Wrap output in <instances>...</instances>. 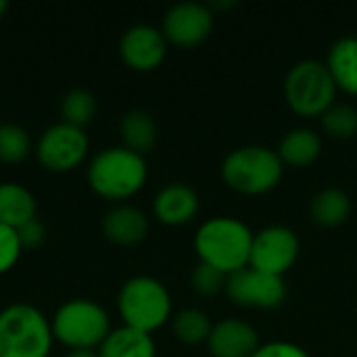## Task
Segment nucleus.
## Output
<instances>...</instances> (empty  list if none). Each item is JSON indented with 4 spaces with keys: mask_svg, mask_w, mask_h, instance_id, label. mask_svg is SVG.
<instances>
[{
    "mask_svg": "<svg viewBox=\"0 0 357 357\" xmlns=\"http://www.w3.org/2000/svg\"><path fill=\"white\" fill-rule=\"evenodd\" d=\"M255 232L241 220L218 215L201 224L195 234V251L203 264H209L226 276L249 266Z\"/></svg>",
    "mask_w": 357,
    "mask_h": 357,
    "instance_id": "nucleus-1",
    "label": "nucleus"
},
{
    "mask_svg": "<svg viewBox=\"0 0 357 357\" xmlns=\"http://www.w3.org/2000/svg\"><path fill=\"white\" fill-rule=\"evenodd\" d=\"M146 174L149 169L142 155L126 146H111L92 159L88 167V184L96 195L121 201L144 186Z\"/></svg>",
    "mask_w": 357,
    "mask_h": 357,
    "instance_id": "nucleus-2",
    "label": "nucleus"
},
{
    "mask_svg": "<svg viewBox=\"0 0 357 357\" xmlns=\"http://www.w3.org/2000/svg\"><path fill=\"white\" fill-rule=\"evenodd\" d=\"M52 328L44 314L27 303L0 312V357H48Z\"/></svg>",
    "mask_w": 357,
    "mask_h": 357,
    "instance_id": "nucleus-3",
    "label": "nucleus"
},
{
    "mask_svg": "<svg viewBox=\"0 0 357 357\" xmlns=\"http://www.w3.org/2000/svg\"><path fill=\"white\" fill-rule=\"evenodd\" d=\"M284 165L276 151L268 146L234 149L222 163L224 182L241 195H266L282 180Z\"/></svg>",
    "mask_w": 357,
    "mask_h": 357,
    "instance_id": "nucleus-4",
    "label": "nucleus"
},
{
    "mask_svg": "<svg viewBox=\"0 0 357 357\" xmlns=\"http://www.w3.org/2000/svg\"><path fill=\"white\" fill-rule=\"evenodd\" d=\"M117 310L126 326L151 335L169 320L172 299L157 278L134 276L121 287Z\"/></svg>",
    "mask_w": 357,
    "mask_h": 357,
    "instance_id": "nucleus-5",
    "label": "nucleus"
},
{
    "mask_svg": "<svg viewBox=\"0 0 357 357\" xmlns=\"http://www.w3.org/2000/svg\"><path fill=\"white\" fill-rule=\"evenodd\" d=\"M335 98L337 86L322 61H299L284 77V100L301 117H322L335 105Z\"/></svg>",
    "mask_w": 357,
    "mask_h": 357,
    "instance_id": "nucleus-6",
    "label": "nucleus"
},
{
    "mask_svg": "<svg viewBox=\"0 0 357 357\" xmlns=\"http://www.w3.org/2000/svg\"><path fill=\"white\" fill-rule=\"evenodd\" d=\"M52 337L73 349H94L111 333L109 314L90 299H71L63 303L52 322Z\"/></svg>",
    "mask_w": 357,
    "mask_h": 357,
    "instance_id": "nucleus-7",
    "label": "nucleus"
},
{
    "mask_svg": "<svg viewBox=\"0 0 357 357\" xmlns=\"http://www.w3.org/2000/svg\"><path fill=\"white\" fill-rule=\"evenodd\" d=\"M224 291L234 305L253 310H274L282 305L287 297L284 278L259 272L251 266L228 274Z\"/></svg>",
    "mask_w": 357,
    "mask_h": 357,
    "instance_id": "nucleus-8",
    "label": "nucleus"
},
{
    "mask_svg": "<svg viewBox=\"0 0 357 357\" xmlns=\"http://www.w3.org/2000/svg\"><path fill=\"white\" fill-rule=\"evenodd\" d=\"M301 251L299 236L287 226H268L253 236L249 266L284 278V274L295 266Z\"/></svg>",
    "mask_w": 357,
    "mask_h": 357,
    "instance_id": "nucleus-9",
    "label": "nucleus"
},
{
    "mask_svg": "<svg viewBox=\"0 0 357 357\" xmlns=\"http://www.w3.org/2000/svg\"><path fill=\"white\" fill-rule=\"evenodd\" d=\"M38 161L50 172H71L88 155V136L65 121L46 128L36 146Z\"/></svg>",
    "mask_w": 357,
    "mask_h": 357,
    "instance_id": "nucleus-10",
    "label": "nucleus"
},
{
    "mask_svg": "<svg viewBox=\"0 0 357 357\" xmlns=\"http://www.w3.org/2000/svg\"><path fill=\"white\" fill-rule=\"evenodd\" d=\"M213 29V13L201 2H178L163 17V36L167 42L192 48L203 44Z\"/></svg>",
    "mask_w": 357,
    "mask_h": 357,
    "instance_id": "nucleus-11",
    "label": "nucleus"
},
{
    "mask_svg": "<svg viewBox=\"0 0 357 357\" xmlns=\"http://www.w3.org/2000/svg\"><path fill=\"white\" fill-rule=\"evenodd\" d=\"M119 52L130 69L153 71L165 59L167 40L163 31L153 25H134L121 36Z\"/></svg>",
    "mask_w": 357,
    "mask_h": 357,
    "instance_id": "nucleus-12",
    "label": "nucleus"
},
{
    "mask_svg": "<svg viewBox=\"0 0 357 357\" xmlns=\"http://www.w3.org/2000/svg\"><path fill=\"white\" fill-rule=\"evenodd\" d=\"M207 347L213 357H253L259 349V335L249 322L230 318L213 324Z\"/></svg>",
    "mask_w": 357,
    "mask_h": 357,
    "instance_id": "nucleus-13",
    "label": "nucleus"
},
{
    "mask_svg": "<svg viewBox=\"0 0 357 357\" xmlns=\"http://www.w3.org/2000/svg\"><path fill=\"white\" fill-rule=\"evenodd\" d=\"M153 211L161 224L182 226V224H188L197 215L199 197L190 186L182 182H174L159 190L153 203Z\"/></svg>",
    "mask_w": 357,
    "mask_h": 357,
    "instance_id": "nucleus-14",
    "label": "nucleus"
},
{
    "mask_svg": "<svg viewBox=\"0 0 357 357\" xmlns=\"http://www.w3.org/2000/svg\"><path fill=\"white\" fill-rule=\"evenodd\" d=\"M102 234L111 243L121 247L136 245L149 234V218L144 215V211L132 205L113 207L102 218Z\"/></svg>",
    "mask_w": 357,
    "mask_h": 357,
    "instance_id": "nucleus-15",
    "label": "nucleus"
},
{
    "mask_svg": "<svg viewBox=\"0 0 357 357\" xmlns=\"http://www.w3.org/2000/svg\"><path fill=\"white\" fill-rule=\"evenodd\" d=\"M328 73L337 86L347 94L357 96V38L345 36L337 40L326 59Z\"/></svg>",
    "mask_w": 357,
    "mask_h": 357,
    "instance_id": "nucleus-16",
    "label": "nucleus"
},
{
    "mask_svg": "<svg viewBox=\"0 0 357 357\" xmlns=\"http://www.w3.org/2000/svg\"><path fill=\"white\" fill-rule=\"evenodd\" d=\"M276 153H278L282 165L307 167L320 157L322 138L314 130L297 128V130H291L289 134H284V138L280 140V146H278Z\"/></svg>",
    "mask_w": 357,
    "mask_h": 357,
    "instance_id": "nucleus-17",
    "label": "nucleus"
},
{
    "mask_svg": "<svg viewBox=\"0 0 357 357\" xmlns=\"http://www.w3.org/2000/svg\"><path fill=\"white\" fill-rule=\"evenodd\" d=\"M31 220H36L33 195L15 182L0 184V224L17 230Z\"/></svg>",
    "mask_w": 357,
    "mask_h": 357,
    "instance_id": "nucleus-18",
    "label": "nucleus"
},
{
    "mask_svg": "<svg viewBox=\"0 0 357 357\" xmlns=\"http://www.w3.org/2000/svg\"><path fill=\"white\" fill-rule=\"evenodd\" d=\"M155 354L157 349L151 335L121 326L109 333L100 345L98 357H155Z\"/></svg>",
    "mask_w": 357,
    "mask_h": 357,
    "instance_id": "nucleus-19",
    "label": "nucleus"
},
{
    "mask_svg": "<svg viewBox=\"0 0 357 357\" xmlns=\"http://www.w3.org/2000/svg\"><path fill=\"white\" fill-rule=\"evenodd\" d=\"M351 213V199L341 188L320 190L310 205L312 220L322 228H337L347 222Z\"/></svg>",
    "mask_w": 357,
    "mask_h": 357,
    "instance_id": "nucleus-20",
    "label": "nucleus"
},
{
    "mask_svg": "<svg viewBox=\"0 0 357 357\" xmlns=\"http://www.w3.org/2000/svg\"><path fill=\"white\" fill-rule=\"evenodd\" d=\"M119 132H121L126 149H130V151H134L138 155L149 153L155 146L157 136H159L155 119L146 111H142V109L128 111L121 117Z\"/></svg>",
    "mask_w": 357,
    "mask_h": 357,
    "instance_id": "nucleus-21",
    "label": "nucleus"
},
{
    "mask_svg": "<svg viewBox=\"0 0 357 357\" xmlns=\"http://www.w3.org/2000/svg\"><path fill=\"white\" fill-rule=\"evenodd\" d=\"M211 320L201 310H184L174 318V335L178 341L186 345H201L209 341L211 335Z\"/></svg>",
    "mask_w": 357,
    "mask_h": 357,
    "instance_id": "nucleus-22",
    "label": "nucleus"
},
{
    "mask_svg": "<svg viewBox=\"0 0 357 357\" xmlns=\"http://www.w3.org/2000/svg\"><path fill=\"white\" fill-rule=\"evenodd\" d=\"M94 113H96V98L88 90L82 88L69 90L61 100V115L63 121L69 126L84 130V126L92 121Z\"/></svg>",
    "mask_w": 357,
    "mask_h": 357,
    "instance_id": "nucleus-23",
    "label": "nucleus"
},
{
    "mask_svg": "<svg viewBox=\"0 0 357 357\" xmlns=\"http://www.w3.org/2000/svg\"><path fill=\"white\" fill-rule=\"evenodd\" d=\"M322 128L331 138L347 140L357 134V109L351 105H333L322 115Z\"/></svg>",
    "mask_w": 357,
    "mask_h": 357,
    "instance_id": "nucleus-24",
    "label": "nucleus"
},
{
    "mask_svg": "<svg viewBox=\"0 0 357 357\" xmlns=\"http://www.w3.org/2000/svg\"><path fill=\"white\" fill-rule=\"evenodd\" d=\"M29 134L17 123H0V161L19 163L29 155Z\"/></svg>",
    "mask_w": 357,
    "mask_h": 357,
    "instance_id": "nucleus-25",
    "label": "nucleus"
},
{
    "mask_svg": "<svg viewBox=\"0 0 357 357\" xmlns=\"http://www.w3.org/2000/svg\"><path fill=\"white\" fill-rule=\"evenodd\" d=\"M226 278H228V276H226L224 272H220L218 268L199 261L197 268H195L192 274H190V284H192V289H195L199 295H203V297H213V295H218V293H222V291L226 289Z\"/></svg>",
    "mask_w": 357,
    "mask_h": 357,
    "instance_id": "nucleus-26",
    "label": "nucleus"
},
{
    "mask_svg": "<svg viewBox=\"0 0 357 357\" xmlns=\"http://www.w3.org/2000/svg\"><path fill=\"white\" fill-rule=\"evenodd\" d=\"M21 243L15 228L0 224V274L8 272L21 257Z\"/></svg>",
    "mask_w": 357,
    "mask_h": 357,
    "instance_id": "nucleus-27",
    "label": "nucleus"
},
{
    "mask_svg": "<svg viewBox=\"0 0 357 357\" xmlns=\"http://www.w3.org/2000/svg\"><path fill=\"white\" fill-rule=\"evenodd\" d=\"M253 357H310V354L295 343L274 341V343L259 345V349L253 354Z\"/></svg>",
    "mask_w": 357,
    "mask_h": 357,
    "instance_id": "nucleus-28",
    "label": "nucleus"
},
{
    "mask_svg": "<svg viewBox=\"0 0 357 357\" xmlns=\"http://www.w3.org/2000/svg\"><path fill=\"white\" fill-rule=\"evenodd\" d=\"M17 236H19V243L23 249H36L44 243L46 238V228L42 222L38 220H31L27 224H23L21 228H17Z\"/></svg>",
    "mask_w": 357,
    "mask_h": 357,
    "instance_id": "nucleus-29",
    "label": "nucleus"
},
{
    "mask_svg": "<svg viewBox=\"0 0 357 357\" xmlns=\"http://www.w3.org/2000/svg\"><path fill=\"white\" fill-rule=\"evenodd\" d=\"M67 357H98L94 349H73Z\"/></svg>",
    "mask_w": 357,
    "mask_h": 357,
    "instance_id": "nucleus-30",
    "label": "nucleus"
},
{
    "mask_svg": "<svg viewBox=\"0 0 357 357\" xmlns=\"http://www.w3.org/2000/svg\"><path fill=\"white\" fill-rule=\"evenodd\" d=\"M6 8H8V4H6V0H0V17L6 13Z\"/></svg>",
    "mask_w": 357,
    "mask_h": 357,
    "instance_id": "nucleus-31",
    "label": "nucleus"
}]
</instances>
